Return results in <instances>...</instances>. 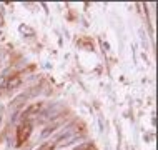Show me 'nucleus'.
I'll return each mask as SVG.
<instances>
[{"instance_id": "1", "label": "nucleus", "mask_w": 158, "mask_h": 150, "mask_svg": "<svg viewBox=\"0 0 158 150\" xmlns=\"http://www.w3.org/2000/svg\"><path fill=\"white\" fill-rule=\"evenodd\" d=\"M32 134V123L28 120H23L19 127H17V134H15V139H17V145H23L25 140H28V137Z\"/></svg>"}, {"instance_id": "5", "label": "nucleus", "mask_w": 158, "mask_h": 150, "mask_svg": "<svg viewBox=\"0 0 158 150\" xmlns=\"http://www.w3.org/2000/svg\"><path fill=\"white\" fill-rule=\"evenodd\" d=\"M19 84H20V79H15V77H14V79L8 82V87L12 88V87H15V85H19Z\"/></svg>"}, {"instance_id": "3", "label": "nucleus", "mask_w": 158, "mask_h": 150, "mask_svg": "<svg viewBox=\"0 0 158 150\" xmlns=\"http://www.w3.org/2000/svg\"><path fill=\"white\" fill-rule=\"evenodd\" d=\"M55 147H57V140H52V142H45V144H42L37 150H55Z\"/></svg>"}, {"instance_id": "2", "label": "nucleus", "mask_w": 158, "mask_h": 150, "mask_svg": "<svg viewBox=\"0 0 158 150\" xmlns=\"http://www.w3.org/2000/svg\"><path fill=\"white\" fill-rule=\"evenodd\" d=\"M42 109H44V104H42V102H37V104H33V105L28 107L23 114H25V117H33V115H37Z\"/></svg>"}, {"instance_id": "4", "label": "nucleus", "mask_w": 158, "mask_h": 150, "mask_svg": "<svg viewBox=\"0 0 158 150\" xmlns=\"http://www.w3.org/2000/svg\"><path fill=\"white\" fill-rule=\"evenodd\" d=\"M73 150H97V148L93 144H83V145H80V147H77Z\"/></svg>"}]
</instances>
